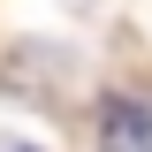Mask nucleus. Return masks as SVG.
I'll use <instances>...</instances> for the list:
<instances>
[{"label":"nucleus","mask_w":152,"mask_h":152,"mask_svg":"<svg viewBox=\"0 0 152 152\" xmlns=\"http://www.w3.org/2000/svg\"><path fill=\"white\" fill-rule=\"evenodd\" d=\"M99 152H152V107L107 99V114H99Z\"/></svg>","instance_id":"f257e3e1"},{"label":"nucleus","mask_w":152,"mask_h":152,"mask_svg":"<svg viewBox=\"0 0 152 152\" xmlns=\"http://www.w3.org/2000/svg\"><path fill=\"white\" fill-rule=\"evenodd\" d=\"M0 152H31V145H15V137H0Z\"/></svg>","instance_id":"f03ea898"}]
</instances>
